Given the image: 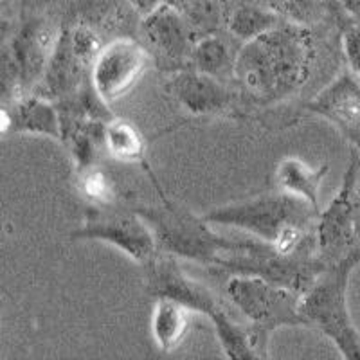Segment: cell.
Listing matches in <instances>:
<instances>
[{
  "mask_svg": "<svg viewBox=\"0 0 360 360\" xmlns=\"http://www.w3.org/2000/svg\"><path fill=\"white\" fill-rule=\"evenodd\" d=\"M314 44L307 27L279 24L245 41L234 60V78L252 101L270 105L287 99L310 76Z\"/></svg>",
  "mask_w": 360,
  "mask_h": 360,
  "instance_id": "obj_1",
  "label": "cell"
},
{
  "mask_svg": "<svg viewBox=\"0 0 360 360\" xmlns=\"http://www.w3.org/2000/svg\"><path fill=\"white\" fill-rule=\"evenodd\" d=\"M319 217V209L308 200L279 191L221 205L204 214V220L209 225L243 231L281 256L303 258V250L317 247Z\"/></svg>",
  "mask_w": 360,
  "mask_h": 360,
  "instance_id": "obj_2",
  "label": "cell"
},
{
  "mask_svg": "<svg viewBox=\"0 0 360 360\" xmlns=\"http://www.w3.org/2000/svg\"><path fill=\"white\" fill-rule=\"evenodd\" d=\"M144 266L148 272L146 287L150 294L157 299H172L191 311L207 315L214 324V332L225 356L233 360L259 359L252 348L249 328H242L231 319L227 310L221 307L220 299L204 285L189 278L173 256L155 254Z\"/></svg>",
  "mask_w": 360,
  "mask_h": 360,
  "instance_id": "obj_3",
  "label": "cell"
},
{
  "mask_svg": "<svg viewBox=\"0 0 360 360\" xmlns=\"http://www.w3.org/2000/svg\"><path fill=\"white\" fill-rule=\"evenodd\" d=\"M360 263V249L344 254L324 270L301 295V314L310 326L319 328L344 359L360 360V332L348 310V283Z\"/></svg>",
  "mask_w": 360,
  "mask_h": 360,
  "instance_id": "obj_4",
  "label": "cell"
},
{
  "mask_svg": "<svg viewBox=\"0 0 360 360\" xmlns=\"http://www.w3.org/2000/svg\"><path fill=\"white\" fill-rule=\"evenodd\" d=\"M227 295L250 323V340L259 359L269 356L266 342L274 330L310 326L301 314V294L262 276L234 274L227 283Z\"/></svg>",
  "mask_w": 360,
  "mask_h": 360,
  "instance_id": "obj_5",
  "label": "cell"
},
{
  "mask_svg": "<svg viewBox=\"0 0 360 360\" xmlns=\"http://www.w3.org/2000/svg\"><path fill=\"white\" fill-rule=\"evenodd\" d=\"M137 213L148 221L155 233L157 243L173 256L213 263L220 266L225 256H229L242 243V240H229L207 229L204 218H195L182 213L166 202V207H143Z\"/></svg>",
  "mask_w": 360,
  "mask_h": 360,
  "instance_id": "obj_6",
  "label": "cell"
},
{
  "mask_svg": "<svg viewBox=\"0 0 360 360\" xmlns=\"http://www.w3.org/2000/svg\"><path fill=\"white\" fill-rule=\"evenodd\" d=\"M74 238L112 243L135 262L144 265L155 256L159 245L155 233L139 213L131 214L105 205L89 211L85 224L76 231Z\"/></svg>",
  "mask_w": 360,
  "mask_h": 360,
  "instance_id": "obj_7",
  "label": "cell"
},
{
  "mask_svg": "<svg viewBox=\"0 0 360 360\" xmlns=\"http://www.w3.org/2000/svg\"><path fill=\"white\" fill-rule=\"evenodd\" d=\"M148 67V54L137 41L119 38L103 47L92 67L90 82L107 103L127 96Z\"/></svg>",
  "mask_w": 360,
  "mask_h": 360,
  "instance_id": "obj_8",
  "label": "cell"
},
{
  "mask_svg": "<svg viewBox=\"0 0 360 360\" xmlns=\"http://www.w3.org/2000/svg\"><path fill=\"white\" fill-rule=\"evenodd\" d=\"M307 108L321 115L360 150V83L352 72H342L315 96Z\"/></svg>",
  "mask_w": 360,
  "mask_h": 360,
  "instance_id": "obj_9",
  "label": "cell"
},
{
  "mask_svg": "<svg viewBox=\"0 0 360 360\" xmlns=\"http://www.w3.org/2000/svg\"><path fill=\"white\" fill-rule=\"evenodd\" d=\"M359 175V160H353L344 176V184L332 205L321 213L317 221V249L324 258H332L349 245L356 233L355 182Z\"/></svg>",
  "mask_w": 360,
  "mask_h": 360,
  "instance_id": "obj_10",
  "label": "cell"
},
{
  "mask_svg": "<svg viewBox=\"0 0 360 360\" xmlns=\"http://www.w3.org/2000/svg\"><path fill=\"white\" fill-rule=\"evenodd\" d=\"M179 105L191 115H217L229 107L231 92L217 76L200 70H180L169 82Z\"/></svg>",
  "mask_w": 360,
  "mask_h": 360,
  "instance_id": "obj_11",
  "label": "cell"
},
{
  "mask_svg": "<svg viewBox=\"0 0 360 360\" xmlns=\"http://www.w3.org/2000/svg\"><path fill=\"white\" fill-rule=\"evenodd\" d=\"M143 31L148 41L155 45L169 60L182 62L186 58H191L195 44H191V33L184 18V11L172 6H160L144 17Z\"/></svg>",
  "mask_w": 360,
  "mask_h": 360,
  "instance_id": "obj_12",
  "label": "cell"
},
{
  "mask_svg": "<svg viewBox=\"0 0 360 360\" xmlns=\"http://www.w3.org/2000/svg\"><path fill=\"white\" fill-rule=\"evenodd\" d=\"M58 40L60 37L44 22H31L17 34L11 53L20 70L22 82L33 83L34 79L44 78Z\"/></svg>",
  "mask_w": 360,
  "mask_h": 360,
  "instance_id": "obj_13",
  "label": "cell"
},
{
  "mask_svg": "<svg viewBox=\"0 0 360 360\" xmlns=\"http://www.w3.org/2000/svg\"><path fill=\"white\" fill-rule=\"evenodd\" d=\"M9 124L15 131L49 135L54 139L63 137L60 108L45 98H27L18 101L13 108V115H9Z\"/></svg>",
  "mask_w": 360,
  "mask_h": 360,
  "instance_id": "obj_14",
  "label": "cell"
},
{
  "mask_svg": "<svg viewBox=\"0 0 360 360\" xmlns=\"http://www.w3.org/2000/svg\"><path fill=\"white\" fill-rule=\"evenodd\" d=\"M83 65L72 51L70 44V31L60 34V40L56 44L53 56L49 60V65L44 74L45 92L51 98H62L72 92L79 85V69Z\"/></svg>",
  "mask_w": 360,
  "mask_h": 360,
  "instance_id": "obj_15",
  "label": "cell"
},
{
  "mask_svg": "<svg viewBox=\"0 0 360 360\" xmlns=\"http://www.w3.org/2000/svg\"><path fill=\"white\" fill-rule=\"evenodd\" d=\"M328 166H321L319 169L310 168L303 160L288 157L279 162L276 169V184L281 191H287L310 202L315 209H319V189L321 182L326 176Z\"/></svg>",
  "mask_w": 360,
  "mask_h": 360,
  "instance_id": "obj_16",
  "label": "cell"
},
{
  "mask_svg": "<svg viewBox=\"0 0 360 360\" xmlns=\"http://www.w3.org/2000/svg\"><path fill=\"white\" fill-rule=\"evenodd\" d=\"M189 308L172 299H159L152 315V335L162 352L180 346L189 330Z\"/></svg>",
  "mask_w": 360,
  "mask_h": 360,
  "instance_id": "obj_17",
  "label": "cell"
},
{
  "mask_svg": "<svg viewBox=\"0 0 360 360\" xmlns=\"http://www.w3.org/2000/svg\"><path fill=\"white\" fill-rule=\"evenodd\" d=\"M103 146L121 162H137L144 157L143 135L128 121H108L103 131Z\"/></svg>",
  "mask_w": 360,
  "mask_h": 360,
  "instance_id": "obj_18",
  "label": "cell"
},
{
  "mask_svg": "<svg viewBox=\"0 0 360 360\" xmlns=\"http://www.w3.org/2000/svg\"><path fill=\"white\" fill-rule=\"evenodd\" d=\"M279 25L278 13L262 6H240L229 18V29L234 37L249 41Z\"/></svg>",
  "mask_w": 360,
  "mask_h": 360,
  "instance_id": "obj_19",
  "label": "cell"
},
{
  "mask_svg": "<svg viewBox=\"0 0 360 360\" xmlns=\"http://www.w3.org/2000/svg\"><path fill=\"white\" fill-rule=\"evenodd\" d=\"M191 62L197 70L217 78L234 67V63H231L229 47L217 37H207L193 45Z\"/></svg>",
  "mask_w": 360,
  "mask_h": 360,
  "instance_id": "obj_20",
  "label": "cell"
},
{
  "mask_svg": "<svg viewBox=\"0 0 360 360\" xmlns=\"http://www.w3.org/2000/svg\"><path fill=\"white\" fill-rule=\"evenodd\" d=\"M78 188L86 200L99 205H108L115 197V189L110 176L98 166L78 169Z\"/></svg>",
  "mask_w": 360,
  "mask_h": 360,
  "instance_id": "obj_21",
  "label": "cell"
},
{
  "mask_svg": "<svg viewBox=\"0 0 360 360\" xmlns=\"http://www.w3.org/2000/svg\"><path fill=\"white\" fill-rule=\"evenodd\" d=\"M70 44H72L74 54L83 65L94 67L96 60L103 51L101 38L94 29L85 27V25L76 27L74 31H70Z\"/></svg>",
  "mask_w": 360,
  "mask_h": 360,
  "instance_id": "obj_22",
  "label": "cell"
},
{
  "mask_svg": "<svg viewBox=\"0 0 360 360\" xmlns=\"http://www.w3.org/2000/svg\"><path fill=\"white\" fill-rule=\"evenodd\" d=\"M266 8L292 17L295 22H308L319 13V0H263Z\"/></svg>",
  "mask_w": 360,
  "mask_h": 360,
  "instance_id": "obj_23",
  "label": "cell"
},
{
  "mask_svg": "<svg viewBox=\"0 0 360 360\" xmlns=\"http://www.w3.org/2000/svg\"><path fill=\"white\" fill-rule=\"evenodd\" d=\"M342 47L352 70L360 76V25H349L344 31Z\"/></svg>",
  "mask_w": 360,
  "mask_h": 360,
  "instance_id": "obj_24",
  "label": "cell"
},
{
  "mask_svg": "<svg viewBox=\"0 0 360 360\" xmlns=\"http://www.w3.org/2000/svg\"><path fill=\"white\" fill-rule=\"evenodd\" d=\"M130 2L131 8L135 9V11L139 13V15H143V17H148L150 13H153L155 9H159L160 6V0H128Z\"/></svg>",
  "mask_w": 360,
  "mask_h": 360,
  "instance_id": "obj_25",
  "label": "cell"
},
{
  "mask_svg": "<svg viewBox=\"0 0 360 360\" xmlns=\"http://www.w3.org/2000/svg\"><path fill=\"white\" fill-rule=\"evenodd\" d=\"M162 6H172V8L180 9V11H186L188 9V0H160Z\"/></svg>",
  "mask_w": 360,
  "mask_h": 360,
  "instance_id": "obj_26",
  "label": "cell"
}]
</instances>
